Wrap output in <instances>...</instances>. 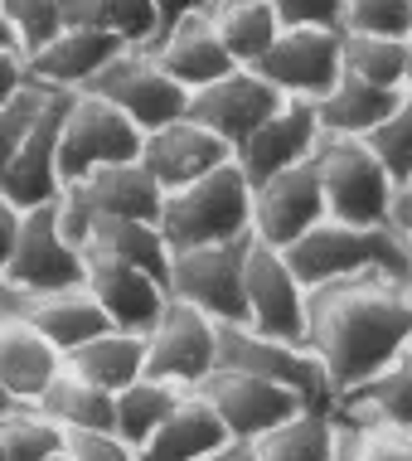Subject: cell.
Listing matches in <instances>:
<instances>
[{
	"label": "cell",
	"instance_id": "1",
	"mask_svg": "<svg viewBox=\"0 0 412 461\" xmlns=\"http://www.w3.org/2000/svg\"><path fill=\"white\" fill-rule=\"evenodd\" d=\"M306 345L326 365L335 398L369 384L412 345V282L393 272L316 286L306 302Z\"/></svg>",
	"mask_w": 412,
	"mask_h": 461
},
{
	"label": "cell",
	"instance_id": "2",
	"mask_svg": "<svg viewBox=\"0 0 412 461\" xmlns=\"http://www.w3.org/2000/svg\"><path fill=\"white\" fill-rule=\"evenodd\" d=\"M156 229L166 233L170 253L233 243L243 233H253V185L243 180L238 166H223L214 176L184 185V190H170Z\"/></svg>",
	"mask_w": 412,
	"mask_h": 461
},
{
	"label": "cell",
	"instance_id": "3",
	"mask_svg": "<svg viewBox=\"0 0 412 461\" xmlns=\"http://www.w3.org/2000/svg\"><path fill=\"white\" fill-rule=\"evenodd\" d=\"M291 272L301 277L306 292L345 277H359V272H393V277H408V243L398 239L393 229H349V223L320 219L310 233H301L291 248H282Z\"/></svg>",
	"mask_w": 412,
	"mask_h": 461
},
{
	"label": "cell",
	"instance_id": "4",
	"mask_svg": "<svg viewBox=\"0 0 412 461\" xmlns=\"http://www.w3.org/2000/svg\"><path fill=\"white\" fill-rule=\"evenodd\" d=\"M310 160L320 170L326 219L349 223V229H389L393 180L359 136H320Z\"/></svg>",
	"mask_w": 412,
	"mask_h": 461
},
{
	"label": "cell",
	"instance_id": "5",
	"mask_svg": "<svg viewBox=\"0 0 412 461\" xmlns=\"http://www.w3.org/2000/svg\"><path fill=\"white\" fill-rule=\"evenodd\" d=\"M83 272H87L83 248L68 243L64 223H58V204H40L30 214H20V233H15V248H10V263H5L10 311L34 302V296L83 286Z\"/></svg>",
	"mask_w": 412,
	"mask_h": 461
},
{
	"label": "cell",
	"instance_id": "6",
	"mask_svg": "<svg viewBox=\"0 0 412 461\" xmlns=\"http://www.w3.org/2000/svg\"><path fill=\"white\" fill-rule=\"evenodd\" d=\"M141 141L146 136L112 103L93 93H73L64 112V131H58V180H64V190H73V185H83L107 166L141 160Z\"/></svg>",
	"mask_w": 412,
	"mask_h": 461
},
{
	"label": "cell",
	"instance_id": "7",
	"mask_svg": "<svg viewBox=\"0 0 412 461\" xmlns=\"http://www.w3.org/2000/svg\"><path fill=\"white\" fill-rule=\"evenodd\" d=\"M253 233L233 243H209L190 248V253H170V277L166 292L175 302L204 311L214 326H247V302H243V263Z\"/></svg>",
	"mask_w": 412,
	"mask_h": 461
},
{
	"label": "cell",
	"instance_id": "8",
	"mask_svg": "<svg viewBox=\"0 0 412 461\" xmlns=\"http://www.w3.org/2000/svg\"><path fill=\"white\" fill-rule=\"evenodd\" d=\"M87 93L103 97L131 122L141 136H151L190 112V93L151 59V49H121L112 64L87 83Z\"/></svg>",
	"mask_w": 412,
	"mask_h": 461
},
{
	"label": "cell",
	"instance_id": "9",
	"mask_svg": "<svg viewBox=\"0 0 412 461\" xmlns=\"http://www.w3.org/2000/svg\"><path fill=\"white\" fill-rule=\"evenodd\" d=\"M219 369L257 374V379H272L282 389H296L310 408H335L326 365L310 355V345L277 340V335H262L253 326H219Z\"/></svg>",
	"mask_w": 412,
	"mask_h": 461
},
{
	"label": "cell",
	"instance_id": "10",
	"mask_svg": "<svg viewBox=\"0 0 412 461\" xmlns=\"http://www.w3.org/2000/svg\"><path fill=\"white\" fill-rule=\"evenodd\" d=\"M282 97L320 103L345 78V34L340 30H282L277 44L253 64Z\"/></svg>",
	"mask_w": 412,
	"mask_h": 461
},
{
	"label": "cell",
	"instance_id": "11",
	"mask_svg": "<svg viewBox=\"0 0 412 461\" xmlns=\"http://www.w3.org/2000/svg\"><path fill=\"white\" fill-rule=\"evenodd\" d=\"M243 302H247V326L253 330L277 335V340H291V345H306L310 292L291 272L282 248H267V243L253 239L247 263H243Z\"/></svg>",
	"mask_w": 412,
	"mask_h": 461
},
{
	"label": "cell",
	"instance_id": "12",
	"mask_svg": "<svg viewBox=\"0 0 412 461\" xmlns=\"http://www.w3.org/2000/svg\"><path fill=\"white\" fill-rule=\"evenodd\" d=\"M199 393L209 398V408L219 413L233 442H257L272 428H282V422H291L296 413L310 408L296 389H282V384L257 379V374H238V369H214L199 384Z\"/></svg>",
	"mask_w": 412,
	"mask_h": 461
},
{
	"label": "cell",
	"instance_id": "13",
	"mask_svg": "<svg viewBox=\"0 0 412 461\" xmlns=\"http://www.w3.org/2000/svg\"><path fill=\"white\" fill-rule=\"evenodd\" d=\"M214 369H219V326L204 311L170 296L156 330L146 335V374L180 384V389H199Z\"/></svg>",
	"mask_w": 412,
	"mask_h": 461
},
{
	"label": "cell",
	"instance_id": "14",
	"mask_svg": "<svg viewBox=\"0 0 412 461\" xmlns=\"http://www.w3.org/2000/svg\"><path fill=\"white\" fill-rule=\"evenodd\" d=\"M68 97L73 93H44V103L34 112L30 131H24L5 180H0V199H5L10 209H20V214L64 199V180H58V131H64Z\"/></svg>",
	"mask_w": 412,
	"mask_h": 461
},
{
	"label": "cell",
	"instance_id": "15",
	"mask_svg": "<svg viewBox=\"0 0 412 461\" xmlns=\"http://www.w3.org/2000/svg\"><path fill=\"white\" fill-rule=\"evenodd\" d=\"M286 103V97L272 88L267 78H257L253 68H233L228 78L209 83V88L190 93V112L184 117L199 122L204 131H214L223 146H233V156H238V146L253 136L262 122L272 117Z\"/></svg>",
	"mask_w": 412,
	"mask_h": 461
},
{
	"label": "cell",
	"instance_id": "16",
	"mask_svg": "<svg viewBox=\"0 0 412 461\" xmlns=\"http://www.w3.org/2000/svg\"><path fill=\"white\" fill-rule=\"evenodd\" d=\"M320 219H326V194H320L316 160H301L253 190V239L267 248H291Z\"/></svg>",
	"mask_w": 412,
	"mask_h": 461
},
{
	"label": "cell",
	"instance_id": "17",
	"mask_svg": "<svg viewBox=\"0 0 412 461\" xmlns=\"http://www.w3.org/2000/svg\"><path fill=\"white\" fill-rule=\"evenodd\" d=\"M316 146H320L316 103H296V97H286V103L238 146L233 166H238L243 180L257 190V185H267L272 176H282V170L310 160V156H316Z\"/></svg>",
	"mask_w": 412,
	"mask_h": 461
},
{
	"label": "cell",
	"instance_id": "18",
	"mask_svg": "<svg viewBox=\"0 0 412 461\" xmlns=\"http://www.w3.org/2000/svg\"><path fill=\"white\" fill-rule=\"evenodd\" d=\"M83 286L93 292V302L107 311L112 330H131V335H151L160 311L170 306V292L166 282H156L151 272L131 267V263H117V258H103V253H83Z\"/></svg>",
	"mask_w": 412,
	"mask_h": 461
},
{
	"label": "cell",
	"instance_id": "19",
	"mask_svg": "<svg viewBox=\"0 0 412 461\" xmlns=\"http://www.w3.org/2000/svg\"><path fill=\"white\" fill-rule=\"evenodd\" d=\"M141 166L151 170L156 185L170 194V190H184V185L214 176L223 166H233V146H223L219 136L204 131L199 122L180 117V122H170V127H160L141 141Z\"/></svg>",
	"mask_w": 412,
	"mask_h": 461
},
{
	"label": "cell",
	"instance_id": "20",
	"mask_svg": "<svg viewBox=\"0 0 412 461\" xmlns=\"http://www.w3.org/2000/svg\"><path fill=\"white\" fill-rule=\"evenodd\" d=\"M121 49H127V40H117L112 30H64L24 59V73H30V83L44 93H87V83H93Z\"/></svg>",
	"mask_w": 412,
	"mask_h": 461
},
{
	"label": "cell",
	"instance_id": "21",
	"mask_svg": "<svg viewBox=\"0 0 412 461\" xmlns=\"http://www.w3.org/2000/svg\"><path fill=\"white\" fill-rule=\"evenodd\" d=\"M151 59L170 73L175 83H180L184 93H199V88H209V83L228 78V73L238 68V64L228 59V49H223V40L214 34L209 10L184 15L175 30L160 34V40L151 44Z\"/></svg>",
	"mask_w": 412,
	"mask_h": 461
},
{
	"label": "cell",
	"instance_id": "22",
	"mask_svg": "<svg viewBox=\"0 0 412 461\" xmlns=\"http://www.w3.org/2000/svg\"><path fill=\"white\" fill-rule=\"evenodd\" d=\"M64 194L83 209L87 219H141V223H160V204H166V190L156 185V176L141 166V160L107 166V170L87 176L83 185H73V190H64Z\"/></svg>",
	"mask_w": 412,
	"mask_h": 461
},
{
	"label": "cell",
	"instance_id": "23",
	"mask_svg": "<svg viewBox=\"0 0 412 461\" xmlns=\"http://www.w3.org/2000/svg\"><path fill=\"white\" fill-rule=\"evenodd\" d=\"M64 374V355L30 326L24 311H0V384L15 403H40V393Z\"/></svg>",
	"mask_w": 412,
	"mask_h": 461
},
{
	"label": "cell",
	"instance_id": "24",
	"mask_svg": "<svg viewBox=\"0 0 412 461\" xmlns=\"http://www.w3.org/2000/svg\"><path fill=\"white\" fill-rule=\"evenodd\" d=\"M228 442L233 438L219 422V413L209 408V398L190 389L180 398V408L156 428V438L136 452V461H214Z\"/></svg>",
	"mask_w": 412,
	"mask_h": 461
},
{
	"label": "cell",
	"instance_id": "25",
	"mask_svg": "<svg viewBox=\"0 0 412 461\" xmlns=\"http://www.w3.org/2000/svg\"><path fill=\"white\" fill-rule=\"evenodd\" d=\"M15 311H24V316H30V326L40 330L64 359H68L73 350H83L87 340H97V335L112 330L107 311L93 302V292H87V286H68V292L34 296V302H24V306H15Z\"/></svg>",
	"mask_w": 412,
	"mask_h": 461
},
{
	"label": "cell",
	"instance_id": "26",
	"mask_svg": "<svg viewBox=\"0 0 412 461\" xmlns=\"http://www.w3.org/2000/svg\"><path fill=\"white\" fill-rule=\"evenodd\" d=\"M335 418H354V422H389V428L412 432V345L393 359L389 369H379L369 384L349 389L335 398L330 408Z\"/></svg>",
	"mask_w": 412,
	"mask_h": 461
},
{
	"label": "cell",
	"instance_id": "27",
	"mask_svg": "<svg viewBox=\"0 0 412 461\" xmlns=\"http://www.w3.org/2000/svg\"><path fill=\"white\" fill-rule=\"evenodd\" d=\"M64 369H73L78 379L93 384V389L117 398L127 384L146 379V335L107 330V335H97V340H87L83 350H73L64 359Z\"/></svg>",
	"mask_w": 412,
	"mask_h": 461
},
{
	"label": "cell",
	"instance_id": "28",
	"mask_svg": "<svg viewBox=\"0 0 412 461\" xmlns=\"http://www.w3.org/2000/svg\"><path fill=\"white\" fill-rule=\"evenodd\" d=\"M247 461H335L340 456V418L330 408H306L267 438L243 442Z\"/></svg>",
	"mask_w": 412,
	"mask_h": 461
},
{
	"label": "cell",
	"instance_id": "29",
	"mask_svg": "<svg viewBox=\"0 0 412 461\" xmlns=\"http://www.w3.org/2000/svg\"><path fill=\"white\" fill-rule=\"evenodd\" d=\"M83 253H103L117 263H131L141 272H151L156 282L170 277V243L156 223L141 219H87V243Z\"/></svg>",
	"mask_w": 412,
	"mask_h": 461
},
{
	"label": "cell",
	"instance_id": "30",
	"mask_svg": "<svg viewBox=\"0 0 412 461\" xmlns=\"http://www.w3.org/2000/svg\"><path fill=\"white\" fill-rule=\"evenodd\" d=\"M403 103V93H383V88H369L359 78H345L316 103V122H320V136H364L379 127L389 112Z\"/></svg>",
	"mask_w": 412,
	"mask_h": 461
},
{
	"label": "cell",
	"instance_id": "31",
	"mask_svg": "<svg viewBox=\"0 0 412 461\" xmlns=\"http://www.w3.org/2000/svg\"><path fill=\"white\" fill-rule=\"evenodd\" d=\"M30 408H40V413L64 432H112L117 428V398L93 389V384L78 379L73 369L58 374V379L40 393V403H30Z\"/></svg>",
	"mask_w": 412,
	"mask_h": 461
},
{
	"label": "cell",
	"instance_id": "32",
	"mask_svg": "<svg viewBox=\"0 0 412 461\" xmlns=\"http://www.w3.org/2000/svg\"><path fill=\"white\" fill-rule=\"evenodd\" d=\"M209 20H214V34L238 68H253L282 34L267 0H219V5H209Z\"/></svg>",
	"mask_w": 412,
	"mask_h": 461
},
{
	"label": "cell",
	"instance_id": "33",
	"mask_svg": "<svg viewBox=\"0 0 412 461\" xmlns=\"http://www.w3.org/2000/svg\"><path fill=\"white\" fill-rule=\"evenodd\" d=\"M190 393V389H180V384H166V379H136V384H127V389L117 393V438L127 442V447H136L141 452L146 442L156 438V428L166 422L175 408H180V398Z\"/></svg>",
	"mask_w": 412,
	"mask_h": 461
},
{
	"label": "cell",
	"instance_id": "34",
	"mask_svg": "<svg viewBox=\"0 0 412 461\" xmlns=\"http://www.w3.org/2000/svg\"><path fill=\"white\" fill-rule=\"evenodd\" d=\"M412 68V40H383V34H345V73L369 88L403 93Z\"/></svg>",
	"mask_w": 412,
	"mask_h": 461
},
{
	"label": "cell",
	"instance_id": "35",
	"mask_svg": "<svg viewBox=\"0 0 412 461\" xmlns=\"http://www.w3.org/2000/svg\"><path fill=\"white\" fill-rule=\"evenodd\" d=\"M0 447L10 461H49L64 452V428H54L40 408H15L10 418H0Z\"/></svg>",
	"mask_w": 412,
	"mask_h": 461
},
{
	"label": "cell",
	"instance_id": "36",
	"mask_svg": "<svg viewBox=\"0 0 412 461\" xmlns=\"http://www.w3.org/2000/svg\"><path fill=\"white\" fill-rule=\"evenodd\" d=\"M335 461H412V432L389 422L340 418V456Z\"/></svg>",
	"mask_w": 412,
	"mask_h": 461
},
{
	"label": "cell",
	"instance_id": "37",
	"mask_svg": "<svg viewBox=\"0 0 412 461\" xmlns=\"http://www.w3.org/2000/svg\"><path fill=\"white\" fill-rule=\"evenodd\" d=\"M364 146L379 156V166L389 170L393 190L403 180H412V97H403V103H398L389 117L364 136Z\"/></svg>",
	"mask_w": 412,
	"mask_h": 461
},
{
	"label": "cell",
	"instance_id": "38",
	"mask_svg": "<svg viewBox=\"0 0 412 461\" xmlns=\"http://www.w3.org/2000/svg\"><path fill=\"white\" fill-rule=\"evenodd\" d=\"M0 15H5V24H10V34H15L24 59H30L34 49H44L54 34H64L58 0H0Z\"/></svg>",
	"mask_w": 412,
	"mask_h": 461
},
{
	"label": "cell",
	"instance_id": "39",
	"mask_svg": "<svg viewBox=\"0 0 412 461\" xmlns=\"http://www.w3.org/2000/svg\"><path fill=\"white\" fill-rule=\"evenodd\" d=\"M345 34L412 40V0H345Z\"/></svg>",
	"mask_w": 412,
	"mask_h": 461
},
{
	"label": "cell",
	"instance_id": "40",
	"mask_svg": "<svg viewBox=\"0 0 412 461\" xmlns=\"http://www.w3.org/2000/svg\"><path fill=\"white\" fill-rule=\"evenodd\" d=\"M103 24L127 49H151L156 40V5L151 0H103Z\"/></svg>",
	"mask_w": 412,
	"mask_h": 461
},
{
	"label": "cell",
	"instance_id": "41",
	"mask_svg": "<svg viewBox=\"0 0 412 461\" xmlns=\"http://www.w3.org/2000/svg\"><path fill=\"white\" fill-rule=\"evenodd\" d=\"M267 5L282 30H340L345 24V0H267Z\"/></svg>",
	"mask_w": 412,
	"mask_h": 461
},
{
	"label": "cell",
	"instance_id": "42",
	"mask_svg": "<svg viewBox=\"0 0 412 461\" xmlns=\"http://www.w3.org/2000/svg\"><path fill=\"white\" fill-rule=\"evenodd\" d=\"M40 103H44V88H34V83H30L15 103L0 107V180H5V170H10V160H15L24 131H30L34 112H40Z\"/></svg>",
	"mask_w": 412,
	"mask_h": 461
},
{
	"label": "cell",
	"instance_id": "43",
	"mask_svg": "<svg viewBox=\"0 0 412 461\" xmlns=\"http://www.w3.org/2000/svg\"><path fill=\"white\" fill-rule=\"evenodd\" d=\"M68 461H136V447H127L117 432H64Z\"/></svg>",
	"mask_w": 412,
	"mask_h": 461
},
{
	"label": "cell",
	"instance_id": "44",
	"mask_svg": "<svg viewBox=\"0 0 412 461\" xmlns=\"http://www.w3.org/2000/svg\"><path fill=\"white\" fill-rule=\"evenodd\" d=\"M64 30H107L103 24V0H58Z\"/></svg>",
	"mask_w": 412,
	"mask_h": 461
},
{
	"label": "cell",
	"instance_id": "45",
	"mask_svg": "<svg viewBox=\"0 0 412 461\" xmlns=\"http://www.w3.org/2000/svg\"><path fill=\"white\" fill-rule=\"evenodd\" d=\"M15 233H20V209H10L0 199V311H10V296H5V263H10V248H15Z\"/></svg>",
	"mask_w": 412,
	"mask_h": 461
},
{
	"label": "cell",
	"instance_id": "46",
	"mask_svg": "<svg viewBox=\"0 0 412 461\" xmlns=\"http://www.w3.org/2000/svg\"><path fill=\"white\" fill-rule=\"evenodd\" d=\"M30 88V73H24V54H0V107L15 103Z\"/></svg>",
	"mask_w": 412,
	"mask_h": 461
},
{
	"label": "cell",
	"instance_id": "47",
	"mask_svg": "<svg viewBox=\"0 0 412 461\" xmlns=\"http://www.w3.org/2000/svg\"><path fill=\"white\" fill-rule=\"evenodd\" d=\"M156 5V40L166 30H175V24H180L184 15H199V10H209V0H151ZM151 40V44H156Z\"/></svg>",
	"mask_w": 412,
	"mask_h": 461
},
{
	"label": "cell",
	"instance_id": "48",
	"mask_svg": "<svg viewBox=\"0 0 412 461\" xmlns=\"http://www.w3.org/2000/svg\"><path fill=\"white\" fill-rule=\"evenodd\" d=\"M389 229H393L403 243H412V180H403V185L393 190V204H389Z\"/></svg>",
	"mask_w": 412,
	"mask_h": 461
},
{
	"label": "cell",
	"instance_id": "49",
	"mask_svg": "<svg viewBox=\"0 0 412 461\" xmlns=\"http://www.w3.org/2000/svg\"><path fill=\"white\" fill-rule=\"evenodd\" d=\"M0 54H20V44H15V34H10L5 15H0Z\"/></svg>",
	"mask_w": 412,
	"mask_h": 461
},
{
	"label": "cell",
	"instance_id": "50",
	"mask_svg": "<svg viewBox=\"0 0 412 461\" xmlns=\"http://www.w3.org/2000/svg\"><path fill=\"white\" fill-rule=\"evenodd\" d=\"M15 408H24V403H15V398H10V389H5V384H0V418H10V413H15Z\"/></svg>",
	"mask_w": 412,
	"mask_h": 461
},
{
	"label": "cell",
	"instance_id": "51",
	"mask_svg": "<svg viewBox=\"0 0 412 461\" xmlns=\"http://www.w3.org/2000/svg\"><path fill=\"white\" fill-rule=\"evenodd\" d=\"M403 97H412V68H408V83H403Z\"/></svg>",
	"mask_w": 412,
	"mask_h": 461
},
{
	"label": "cell",
	"instance_id": "52",
	"mask_svg": "<svg viewBox=\"0 0 412 461\" xmlns=\"http://www.w3.org/2000/svg\"><path fill=\"white\" fill-rule=\"evenodd\" d=\"M408 282H412V243H408Z\"/></svg>",
	"mask_w": 412,
	"mask_h": 461
},
{
	"label": "cell",
	"instance_id": "53",
	"mask_svg": "<svg viewBox=\"0 0 412 461\" xmlns=\"http://www.w3.org/2000/svg\"><path fill=\"white\" fill-rule=\"evenodd\" d=\"M49 461H68V456H64V452H58V456H49Z\"/></svg>",
	"mask_w": 412,
	"mask_h": 461
},
{
	"label": "cell",
	"instance_id": "54",
	"mask_svg": "<svg viewBox=\"0 0 412 461\" xmlns=\"http://www.w3.org/2000/svg\"><path fill=\"white\" fill-rule=\"evenodd\" d=\"M0 461H10V456H5V447H0Z\"/></svg>",
	"mask_w": 412,
	"mask_h": 461
},
{
	"label": "cell",
	"instance_id": "55",
	"mask_svg": "<svg viewBox=\"0 0 412 461\" xmlns=\"http://www.w3.org/2000/svg\"><path fill=\"white\" fill-rule=\"evenodd\" d=\"M209 5H219V0H209Z\"/></svg>",
	"mask_w": 412,
	"mask_h": 461
}]
</instances>
